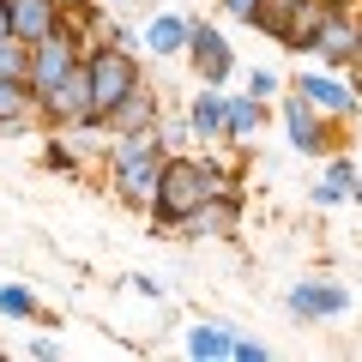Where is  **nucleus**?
<instances>
[{
	"mask_svg": "<svg viewBox=\"0 0 362 362\" xmlns=\"http://www.w3.org/2000/svg\"><path fill=\"white\" fill-rule=\"evenodd\" d=\"M356 187H362V169L350 163V157L332 151V157H326V175L308 187V199H314L320 211H332V206H350V199H356Z\"/></svg>",
	"mask_w": 362,
	"mask_h": 362,
	"instance_id": "obj_15",
	"label": "nucleus"
},
{
	"mask_svg": "<svg viewBox=\"0 0 362 362\" xmlns=\"http://www.w3.org/2000/svg\"><path fill=\"white\" fill-rule=\"evenodd\" d=\"M163 163H169V145H163V133H157V127H145V133H115V139L103 145L109 187H115V199H121V206H133V211H151Z\"/></svg>",
	"mask_w": 362,
	"mask_h": 362,
	"instance_id": "obj_1",
	"label": "nucleus"
},
{
	"mask_svg": "<svg viewBox=\"0 0 362 362\" xmlns=\"http://www.w3.org/2000/svg\"><path fill=\"white\" fill-rule=\"evenodd\" d=\"M259 6H266V0H218V13H223V18H235V25H254Z\"/></svg>",
	"mask_w": 362,
	"mask_h": 362,
	"instance_id": "obj_24",
	"label": "nucleus"
},
{
	"mask_svg": "<svg viewBox=\"0 0 362 362\" xmlns=\"http://www.w3.org/2000/svg\"><path fill=\"white\" fill-rule=\"evenodd\" d=\"M61 6H85V0H61Z\"/></svg>",
	"mask_w": 362,
	"mask_h": 362,
	"instance_id": "obj_29",
	"label": "nucleus"
},
{
	"mask_svg": "<svg viewBox=\"0 0 362 362\" xmlns=\"http://www.w3.org/2000/svg\"><path fill=\"white\" fill-rule=\"evenodd\" d=\"M356 49H362V18L350 13L344 0H332V13L320 18V30H314V42H308V54L320 66H356Z\"/></svg>",
	"mask_w": 362,
	"mask_h": 362,
	"instance_id": "obj_8",
	"label": "nucleus"
},
{
	"mask_svg": "<svg viewBox=\"0 0 362 362\" xmlns=\"http://www.w3.org/2000/svg\"><path fill=\"white\" fill-rule=\"evenodd\" d=\"M187 30H194V18H187V13L151 6V18H145V30H139V49H145V54H157V61H169V54L187 49Z\"/></svg>",
	"mask_w": 362,
	"mask_h": 362,
	"instance_id": "obj_14",
	"label": "nucleus"
},
{
	"mask_svg": "<svg viewBox=\"0 0 362 362\" xmlns=\"http://www.w3.org/2000/svg\"><path fill=\"white\" fill-rule=\"evenodd\" d=\"M187 127H194V145H230V90L199 85V97L187 103Z\"/></svg>",
	"mask_w": 362,
	"mask_h": 362,
	"instance_id": "obj_11",
	"label": "nucleus"
},
{
	"mask_svg": "<svg viewBox=\"0 0 362 362\" xmlns=\"http://www.w3.org/2000/svg\"><path fill=\"white\" fill-rule=\"evenodd\" d=\"M272 356V344L266 338H247V332H235V362H266Z\"/></svg>",
	"mask_w": 362,
	"mask_h": 362,
	"instance_id": "obj_25",
	"label": "nucleus"
},
{
	"mask_svg": "<svg viewBox=\"0 0 362 362\" xmlns=\"http://www.w3.org/2000/svg\"><path fill=\"white\" fill-rule=\"evenodd\" d=\"M85 61V42L73 37V30H54L49 42H37L30 49V90H49V85H61L73 66Z\"/></svg>",
	"mask_w": 362,
	"mask_h": 362,
	"instance_id": "obj_10",
	"label": "nucleus"
},
{
	"mask_svg": "<svg viewBox=\"0 0 362 362\" xmlns=\"http://www.w3.org/2000/svg\"><path fill=\"white\" fill-rule=\"evenodd\" d=\"M356 199H362V187H356Z\"/></svg>",
	"mask_w": 362,
	"mask_h": 362,
	"instance_id": "obj_30",
	"label": "nucleus"
},
{
	"mask_svg": "<svg viewBox=\"0 0 362 362\" xmlns=\"http://www.w3.org/2000/svg\"><path fill=\"white\" fill-rule=\"evenodd\" d=\"M109 6H115V13H139V6H145V13H151L157 0H109Z\"/></svg>",
	"mask_w": 362,
	"mask_h": 362,
	"instance_id": "obj_28",
	"label": "nucleus"
},
{
	"mask_svg": "<svg viewBox=\"0 0 362 362\" xmlns=\"http://www.w3.org/2000/svg\"><path fill=\"white\" fill-rule=\"evenodd\" d=\"M157 133H163L169 151H187V145H194V127H187V115H163V121H157Z\"/></svg>",
	"mask_w": 362,
	"mask_h": 362,
	"instance_id": "obj_23",
	"label": "nucleus"
},
{
	"mask_svg": "<svg viewBox=\"0 0 362 362\" xmlns=\"http://www.w3.org/2000/svg\"><path fill=\"white\" fill-rule=\"evenodd\" d=\"M235 230H242V194H211L175 235H187V242H206V235L223 242V235H235Z\"/></svg>",
	"mask_w": 362,
	"mask_h": 362,
	"instance_id": "obj_12",
	"label": "nucleus"
},
{
	"mask_svg": "<svg viewBox=\"0 0 362 362\" xmlns=\"http://www.w3.org/2000/svg\"><path fill=\"white\" fill-rule=\"evenodd\" d=\"M211 199V181H206V157L199 151H169L163 175H157V199H151V218L163 230H181L199 206Z\"/></svg>",
	"mask_w": 362,
	"mask_h": 362,
	"instance_id": "obj_3",
	"label": "nucleus"
},
{
	"mask_svg": "<svg viewBox=\"0 0 362 362\" xmlns=\"http://www.w3.org/2000/svg\"><path fill=\"white\" fill-rule=\"evenodd\" d=\"M284 308L296 314L302 326H332L350 314V290L338 284V278H326V272H314V278H296V284L284 290Z\"/></svg>",
	"mask_w": 362,
	"mask_h": 362,
	"instance_id": "obj_6",
	"label": "nucleus"
},
{
	"mask_svg": "<svg viewBox=\"0 0 362 362\" xmlns=\"http://www.w3.org/2000/svg\"><path fill=\"white\" fill-rule=\"evenodd\" d=\"M54 30H66V6L61 0H13V37L25 42V49L49 42Z\"/></svg>",
	"mask_w": 362,
	"mask_h": 362,
	"instance_id": "obj_13",
	"label": "nucleus"
},
{
	"mask_svg": "<svg viewBox=\"0 0 362 362\" xmlns=\"http://www.w3.org/2000/svg\"><path fill=\"white\" fill-rule=\"evenodd\" d=\"M13 37V0H0V42Z\"/></svg>",
	"mask_w": 362,
	"mask_h": 362,
	"instance_id": "obj_27",
	"label": "nucleus"
},
{
	"mask_svg": "<svg viewBox=\"0 0 362 362\" xmlns=\"http://www.w3.org/2000/svg\"><path fill=\"white\" fill-rule=\"evenodd\" d=\"M157 121H163V103H157V90H151V85H139L127 103L109 115V133H145V127H157Z\"/></svg>",
	"mask_w": 362,
	"mask_h": 362,
	"instance_id": "obj_17",
	"label": "nucleus"
},
{
	"mask_svg": "<svg viewBox=\"0 0 362 362\" xmlns=\"http://www.w3.org/2000/svg\"><path fill=\"white\" fill-rule=\"evenodd\" d=\"M30 356H37V362H54V356H61V338H49V332L30 338Z\"/></svg>",
	"mask_w": 362,
	"mask_h": 362,
	"instance_id": "obj_26",
	"label": "nucleus"
},
{
	"mask_svg": "<svg viewBox=\"0 0 362 362\" xmlns=\"http://www.w3.org/2000/svg\"><path fill=\"white\" fill-rule=\"evenodd\" d=\"M181 344H187V356H199V362H223V356H235V326L230 320H194Z\"/></svg>",
	"mask_w": 362,
	"mask_h": 362,
	"instance_id": "obj_16",
	"label": "nucleus"
},
{
	"mask_svg": "<svg viewBox=\"0 0 362 362\" xmlns=\"http://www.w3.org/2000/svg\"><path fill=\"white\" fill-rule=\"evenodd\" d=\"M302 6H308V0H266V6H259V18H254V30L290 49V37H296V18H302Z\"/></svg>",
	"mask_w": 362,
	"mask_h": 362,
	"instance_id": "obj_19",
	"label": "nucleus"
},
{
	"mask_svg": "<svg viewBox=\"0 0 362 362\" xmlns=\"http://www.w3.org/2000/svg\"><path fill=\"white\" fill-rule=\"evenodd\" d=\"M181 61L194 66V78H199V85H230V78H235V42L223 37L218 25L194 18V30H187V49H181Z\"/></svg>",
	"mask_w": 362,
	"mask_h": 362,
	"instance_id": "obj_7",
	"label": "nucleus"
},
{
	"mask_svg": "<svg viewBox=\"0 0 362 362\" xmlns=\"http://www.w3.org/2000/svg\"><path fill=\"white\" fill-rule=\"evenodd\" d=\"M272 121L266 97H254V90H235L230 97V145H254V133Z\"/></svg>",
	"mask_w": 362,
	"mask_h": 362,
	"instance_id": "obj_18",
	"label": "nucleus"
},
{
	"mask_svg": "<svg viewBox=\"0 0 362 362\" xmlns=\"http://www.w3.org/2000/svg\"><path fill=\"white\" fill-rule=\"evenodd\" d=\"M290 85H296L308 103H320L332 121H356L362 115V85H344L338 66H308V73H296Z\"/></svg>",
	"mask_w": 362,
	"mask_h": 362,
	"instance_id": "obj_9",
	"label": "nucleus"
},
{
	"mask_svg": "<svg viewBox=\"0 0 362 362\" xmlns=\"http://www.w3.org/2000/svg\"><path fill=\"white\" fill-rule=\"evenodd\" d=\"M247 90L266 97V103H278V97H284V78L272 73V66H247Z\"/></svg>",
	"mask_w": 362,
	"mask_h": 362,
	"instance_id": "obj_22",
	"label": "nucleus"
},
{
	"mask_svg": "<svg viewBox=\"0 0 362 362\" xmlns=\"http://www.w3.org/2000/svg\"><path fill=\"white\" fill-rule=\"evenodd\" d=\"M278 121H284L290 151H302V157H332L338 151V121L320 103H308L296 85H284V97H278Z\"/></svg>",
	"mask_w": 362,
	"mask_h": 362,
	"instance_id": "obj_4",
	"label": "nucleus"
},
{
	"mask_svg": "<svg viewBox=\"0 0 362 362\" xmlns=\"http://www.w3.org/2000/svg\"><path fill=\"white\" fill-rule=\"evenodd\" d=\"M85 73H90V109H97V121H103V127H109V115L127 103L133 90L145 85L139 49H133V42H109V37L85 49Z\"/></svg>",
	"mask_w": 362,
	"mask_h": 362,
	"instance_id": "obj_2",
	"label": "nucleus"
},
{
	"mask_svg": "<svg viewBox=\"0 0 362 362\" xmlns=\"http://www.w3.org/2000/svg\"><path fill=\"white\" fill-rule=\"evenodd\" d=\"M0 320H42V302L30 284H0Z\"/></svg>",
	"mask_w": 362,
	"mask_h": 362,
	"instance_id": "obj_20",
	"label": "nucleus"
},
{
	"mask_svg": "<svg viewBox=\"0 0 362 362\" xmlns=\"http://www.w3.org/2000/svg\"><path fill=\"white\" fill-rule=\"evenodd\" d=\"M37 127H42V133H61V127H103V121H97V109H90V73H85V61H78L61 85L37 90Z\"/></svg>",
	"mask_w": 362,
	"mask_h": 362,
	"instance_id": "obj_5",
	"label": "nucleus"
},
{
	"mask_svg": "<svg viewBox=\"0 0 362 362\" xmlns=\"http://www.w3.org/2000/svg\"><path fill=\"white\" fill-rule=\"evenodd\" d=\"M0 78H25V85H30V49L18 37L0 42Z\"/></svg>",
	"mask_w": 362,
	"mask_h": 362,
	"instance_id": "obj_21",
	"label": "nucleus"
}]
</instances>
